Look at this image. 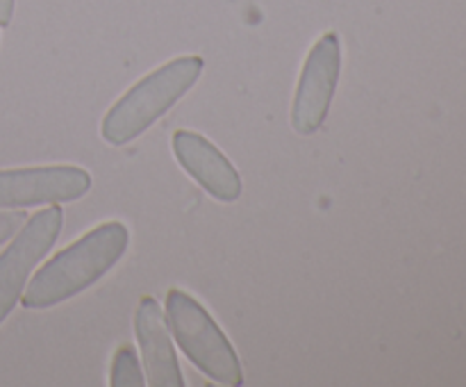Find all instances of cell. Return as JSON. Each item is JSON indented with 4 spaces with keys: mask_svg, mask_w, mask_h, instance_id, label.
<instances>
[{
    "mask_svg": "<svg viewBox=\"0 0 466 387\" xmlns=\"http://www.w3.org/2000/svg\"><path fill=\"white\" fill-rule=\"evenodd\" d=\"M203 66V59L187 55L141 77L105 114L100 126L103 139L112 146H126L144 135L198 82Z\"/></svg>",
    "mask_w": 466,
    "mask_h": 387,
    "instance_id": "cell-2",
    "label": "cell"
},
{
    "mask_svg": "<svg viewBox=\"0 0 466 387\" xmlns=\"http://www.w3.org/2000/svg\"><path fill=\"white\" fill-rule=\"evenodd\" d=\"M91 189V173L71 164L0 171V208L71 203Z\"/></svg>",
    "mask_w": 466,
    "mask_h": 387,
    "instance_id": "cell-6",
    "label": "cell"
},
{
    "mask_svg": "<svg viewBox=\"0 0 466 387\" xmlns=\"http://www.w3.org/2000/svg\"><path fill=\"white\" fill-rule=\"evenodd\" d=\"M173 153L187 173L221 203H235L241 196V176L230 159L203 135L177 130L173 135Z\"/></svg>",
    "mask_w": 466,
    "mask_h": 387,
    "instance_id": "cell-7",
    "label": "cell"
},
{
    "mask_svg": "<svg viewBox=\"0 0 466 387\" xmlns=\"http://www.w3.org/2000/svg\"><path fill=\"white\" fill-rule=\"evenodd\" d=\"M14 14V0H0V25L7 27Z\"/></svg>",
    "mask_w": 466,
    "mask_h": 387,
    "instance_id": "cell-11",
    "label": "cell"
},
{
    "mask_svg": "<svg viewBox=\"0 0 466 387\" xmlns=\"http://www.w3.org/2000/svg\"><path fill=\"white\" fill-rule=\"evenodd\" d=\"M167 323L182 353L209 381L228 387L244 385V369L235 346L200 300L182 290L168 291Z\"/></svg>",
    "mask_w": 466,
    "mask_h": 387,
    "instance_id": "cell-3",
    "label": "cell"
},
{
    "mask_svg": "<svg viewBox=\"0 0 466 387\" xmlns=\"http://www.w3.org/2000/svg\"><path fill=\"white\" fill-rule=\"evenodd\" d=\"M64 212L57 203L27 219L12 244L0 253V323L21 300L32 269L50 253L62 232Z\"/></svg>",
    "mask_w": 466,
    "mask_h": 387,
    "instance_id": "cell-4",
    "label": "cell"
},
{
    "mask_svg": "<svg viewBox=\"0 0 466 387\" xmlns=\"http://www.w3.org/2000/svg\"><path fill=\"white\" fill-rule=\"evenodd\" d=\"M130 232L121 221H105L50 258L27 282L21 303L27 310H44L73 299L107 276L126 255Z\"/></svg>",
    "mask_w": 466,
    "mask_h": 387,
    "instance_id": "cell-1",
    "label": "cell"
},
{
    "mask_svg": "<svg viewBox=\"0 0 466 387\" xmlns=\"http://www.w3.org/2000/svg\"><path fill=\"white\" fill-rule=\"evenodd\" d=\"M109 382H112V387H141L146 382L144 373H141L139 355L132 346L123 344L116 349L112 369H109Z\"/></svg>",
    "mask_w": 466,
    "mask_h": 387,
    "instance_id": "cell-9",
    "label": "cell"
},
{
    "mask_svg": "<svg viewBox=\"0 0 466 387\" xmlns=\"http://www.w3.org/2000/svg\"><path fill=\"white\" fill-rule=\"evenodd\" d=\"M23 221H25V212H0V244L21 230Z\"/></svg>",
    "mask_w": 466,
    "mask_h": 387,
    "instance_id": "cell-10",
    "label": "cell"
},
{
    "mask_svg": "<svg viewBox=\"0 0 466 387\" xmlns=\"http://www.w3.org/2000/svg\"><path fill=\"white\" fill-rule=\"evenodd\" d=\"M135 335L141 346V360L146 367V381L153 387H182L180 364H177L173 340L162 308L153 296H144L135 312Z\"/></svg>",
    "mask_w": 466,
    "mask_h": 387,
    "instance_id": "cell-8",
    "label": "cell"
},
{
    "mask_svg": "<svg viewBox=\"0 0 466 387\" xmlns=\"http://www.w3.org/2000/svg\"><path fill=\"white\" fill-rule=\"evenodd\" d=\"M341 76V44L337 32H326L309 50L296 85L291 126L299 135H314L326 123Z\"/></svg>",
    "mask_w": 466,
    "mask_h": 387,
    "instance_id": "cell-5",
    "label": "cell"
}]
</instances>
